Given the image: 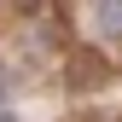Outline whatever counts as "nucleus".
I'll list each match as a JSON object with an SVG mask.
<instances>
[{"instance_id":"f257e3e1","label":"nucleus","mask_w":122,"mask_h":122,"mask_svg":"<svg viewBox=\"0 0 122 122\" xmlns=\"http://www.w3.org/2000/svg\"><path fill=\"white\" fill-rule=\"evenodd\" d=\"M93 23H99L111 41H122V0H105V6H93Z\"/></svg>"},{"instance_id":"f03ea898","label":"nucleus","mask_w":122,"mask_h":122,"mask_svg":"<svg viewBox=\"0 0 122 122\" xmlns=\"http://www.w3.org/2000/svg\"><path fill=\"white\" fill-rule=\"evenodd\" d=\"M0 122H12V116H6V111H0Z\"/></svg>"}]
</instances>
